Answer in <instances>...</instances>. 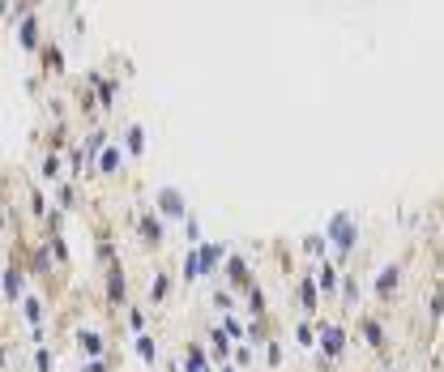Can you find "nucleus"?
<instances>
[{
  "instance_id": "nucleus-1",
  "label": "nucleus",
  "mask_w": 444,
  "mask_h": 372,
  "mask_svg": "<svg viewBox=\"0 0 444 372\" xmlns=\"http://www.w3.org/2000/svg\"><path fill=\"white\" fill-rule=\"evenodd\" d=\"M77 347H81V355H103V338L94 330H81L77 334Z\"/></svg>"
},
{
  "instance_id": "nucleus-2",
  "label": "nucleus",
  "mask_w": 444,
  "mask_h": 372,
  "mask_svg": "<svg viewBox=\"0 0 444 372\" xmlns=\"http://www.w3.org/2000/svg\"><path fill=\"white\" fill-rule=\"evenodd\" d=\"M5 295H9V300L22 295V270H9V274H5Z\"/></svg>"
},
{
  "instance_id": "nucleus-3",
  "label": "nucleus",
  "mask_w": 444,
  "mask_h": 372,
  "mask_svg": "<svg viewBox=\"0 0 444 372\" xmlns=\"http://www.w3.org/2000/svg\"><path fill=\"white\" fill-rule=\"evenodd\" d=\"M34 34H39V26H34V18L26 13V26H22V43H26V47H34V43H39Z\"/></svg>"
},
{
  "instance_id": "nucleus-4",
  "label": "nucleus",
  "mask_w": 444,
  "mask_h": 372,
  "mask_svg": "<svg viewBox=\"0 0 444 372\" xmlns=\"http://www.w3.org/2000/svg\"><path fill=\"white\" fill-rule=\"evenodd\" d=\"M141 146H145V141H141V129L133 124V129H129V150H133V154H141Z\"/></svg>"
},
{
  "instance_id": "nucleus-5",
  "label": "nucleus",
  "mask_w": 444,
  "mask_h": 372,
  "mask_svg": "<svg viewBox=\"0 0 444 372\" xmlns=\"http://www.w3.org/2000/svg\"><path fill=\"white\" fill-rule=\"evenodd\" d=\"M137 347H141V355H145V359H158V347H154V338H141Z\"/></svg>"
},
{
  "instance_id": "nucleus-6",
  "label": "nucleus",
  "mask_w": 444,
  "mask_h": 372,
  "mask_svg": "<svg viewBox=\"0 0 444 372\" xmlns=\"http://www.w3.org/2000/svg\"><path fill=\"white\" fill-rule=\"evenodd\" d=\"M116 163H120V150H107V154H103V172H111Z\"/></svg>"
},
{
  "instance_id": "nucleus-7",
  "label": "nucleus",
  "mask_w": 444,
  "mask_h": 372,
  "mask_svg": "<svg viewBox=\"0 0 444 372\" xmlns=\"http://www.w3.org/2000/svg\"><path fill=\"white\" fill-rule=\"evenodd\" d=\"M150 295H154V300H162V295H166V283H162V274H158V283H150Z\"/></svg>"
},
{
  "instance_id": "nucleus-8",
  "label": "nucleus",
  "mask_w": 444,
  "mask_h": 372,
  "mask_svg": "<svg viewBox=\"0 0 444 372\" xmlns=\"http://www.w3.org/2000/svg\"><path fill=\"white\" fill-rule=\"evenodd\" d=\"M39 372H51V355H47L43 347H39Z\"/></svg>"
}]
</instances>
